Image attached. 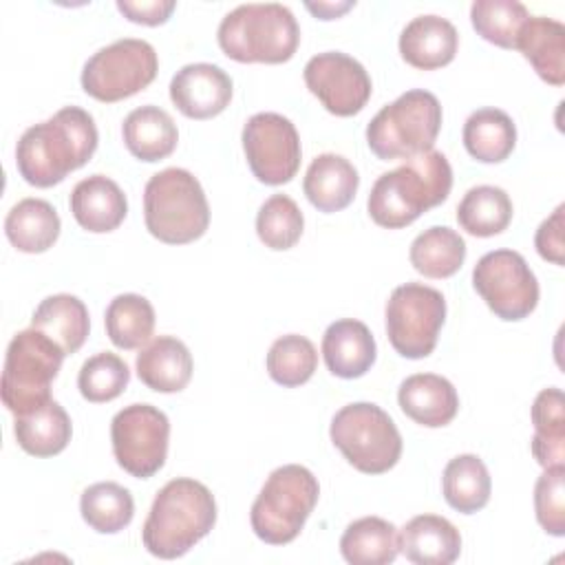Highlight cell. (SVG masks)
I'll return each mask as SVG.
<instances>
[{"label":"cell","mask_w":565,"mask_h":565,"mask_svg":"<svg viewBox=\"0 0 565 565\" xmlns=\"http://www.w3.org/2000/svg\"><path fill=\"white\" fill-rule=\"evenodd\" d=\"M452 188V168L444 152L428 150L384 172L371 188L366 207L371 218L386 230H399L417 221L430 207L444 203Z\"/></svg>","instance_id":"obj_2"},{"label":"cell","mask_w":565,"mask_h":565,"mask_svg":"<svg viewBox=\"0 0 565 565\" xmlns=\"http://www.w3.org/2000/svg\"><path fill=\"white\" fill-rule=\"evenodd\" d=\"M340 552L351 565H388L399 554L397 527L380 516H362L347 525Z\"/></svg>","instance_id":"obj_30"},{"label":"cell","mask_w":565,"mask_h":565,"mask_svg":"<svg viewBox=\"0 0 565 565\" xmlns=\"http://www.w3.org/2000/svg\"><path fill=\"white\" fill-rule=\"evenodd\" d=\"M320 486L313 472L298 463L276 468L249 510L254 534L269 545L291 543L318 503Z\"/></svg>","instance_id":"obj_7"},{"label":"cell","mask_w":565,"mask_h":565,"mask_svg":"<svg viewBox=\"0 0 565 565\" xmlns=\"http://www.w3.org/2000/svg\"><path fill=\"white\" fill-rule=\"evenodd\" d=\"M243 150L252 174L265 185L291 181L300 168V137L296 126L278 113H256L243 126Z\"/></svg>","instance_id":"obj_14"},{"label":"cell","mask_w":565,"mask_h":565,"mask_svg":"<svg viewBox=\"0 0 565 565\" xmlns=\"http://www.w3.org/2000/svg\"><path fill=\"white\" fill-rule=\"evenodd\" d=\"M536 75L552 84H565V26L547 15H530L521 26L516 46Z\"/></svg>","instance_id":"obj_24"},{"label":"cell","mask_w":565,"mask_h":565,"mask_svg":"<svg viewBox=\"0 0 565 565\" xmlns=\"http://www.w3.org/2000/svg\"><path fill=\"white\" fill-rule=\"evenodd\" d=\"M71 214L79 227L93 234L113 232L128 214L124 190L106 174L82 179L71 192Z\"/></svg>","instance_id":"obj_19"},{"label":"cell","mask_w":565,"mask_h":565,"mask_svg":"<svg viewBox=\"0 0 565 565\" xmlns=\"http://www.w3.org/2000/svg\"><path fill=\"white\" fill-rule=\"evenodd\" d=\"M472 287L490 311L508 322L527 318L539 302L536 276L514 249L483 254L472 269Z\"/></svg>","instance_id":"obj_12"},{"label":"cell","mask_w":565,"mask_h":565,"mask_svg":"<svg viewBox=\"0 0 565 565\" xmlns=\"http://www.w3.org/2000/svg\"><path fill=\"white\" fill-rule=\"evenodd\" d=\"M441 128V104L424 88H411L380 108L366 126V143L382 161L413 159L433 150Z\"/></svg>","instance_id":"obj_6"},{"label":"cell","mask_w":565,"mask_h":565,"mask_svg":"<svg viewBox=\"0 0 565 565\" xmlns=\"http://www.w3.org/2000/svg\"><path fill=\"white\" fill-rule=\"evenodd\" d=\"M408 258L422 276L448 278L461 269L466 260V243L459 232L446 225H433L411 243Z\"/></svg>","instance_id":"obj_33"},{"label":"cell","mask_w":565,"mask_h":565,"mask_svg":"<svg viewBox=\"0 0 565 565\" xmlns=\"http://www.w3.org/2000/svg\"><path fill=\"white\" fill-rule=\"evenodd\" d=\"M130 382L128 364L110 351L88 358L77 373V388L86 402L102 404L119 397Z\"/></svg>","instance_id":"obj_40"},{"label":"cell","mask_w":565,"mask_h":565,"mask_svg":"<svg viewBox=\"0 0 565 565\" xmlns=\"http://www.w3.org/2000/svg\"><path fill=\"white\" fill-rule=\"evenodd\" d=\"M31 327L49 335L66 355L77 353L88 338L90 318L86 305L71 294L46 296L31 316Z\"/></svg>","instance_id":"obj_26"},{"label":"cell","mask_w":565,"mask_h":565,"mask_svg":"<svg viewBox=\"0 0 565 565\" xmlns=\"http://www.w3.org/2000/svg\"><path fill=\"white\" fill-rule=\"evenodd\" d=\"M490 472L477 455H457L452 457L441 475V492L446 503L461 512L472 514L490 501Z\"/></svg>","instance_id":"obj_31"},{"label":"cell","mask_w":565,"mask_h":565,"mask_svg":"<svg viewBox=\"0 0 565 565\" xmlns=\"http://www.w3.org/2000/svg\"><path fill=\"white\" fill-rule=\"evenodd\" d=\"M174 0H117V9L137 24H163L174 11Z\"/></svg>","instance_id":"obj_43"},{"label":"cell","mask_w":565,"mask_h":565,"mask_svg":"<svg viewBox=\"0 0 565 565\" xmlns=\"http://www.w3.org/2000/svg\"><path fill=\"white\" fill-rule=\"evenodd\" d=\"M563 212L565 205H558L552 216H547L534 236V247L543 260H550L554 265H563Z\"/></svg>","instance_id":"obj_42"},{"label":"cell","mask_w":565,"mask_h":565,"mask_svg":"<svg viewBox=\"0 0 565 565\" xmlns=\"http://www.w3.org/2000/svg\"><path fill=\"white\" fill-rule=\"evenodd\" d=\"M216 523V501L207 486L190 477L170 479L154 497L141 527L143 547L157 558L188 554Z\"/></svg>","instance_id":"obj_3"},{"label":"cell","mask_w":565,"mask_h":565,"mask_svg":"<svg viewBox=\"0 0 565 565\" xmlns=\"http://www.w3.org/2000/svg\"><path fill=\"white\" fill-rule=\"evenodd\" d=\"M530 13L519 0H475L470 7V22L475 31L490 44L514 49L521 26Z\"/></svg>","instance_id":"obj_38"},{"label":"cell","mask_w":565,"mask_h":565,"mask_svg":"<svg viewBox=\"0 0 565 565\" xmlns=\"http://www.w3.org/2000/svg\"><path fill=\"white\" fill-rule=\"evenodd\" d=\"M333 446L364 475L388 472L402 455V435L391 415L371 402L342 406L329 428Z\"/></svg>","instance_id":"obj_9"},{"label":"cell","mask_w":565,"mask_h":565,"mask_svg":"<svg viewBox=\"0 0 565 565\" xmlns=\"http://www.w3.org/2000/svg\"><path fill=\"white\" fill-rule=\"evenodd\" d=\"M172 104L190 119H212L232 99V77L216 64H185L170 79Z\"/></svg>","instance_id":"obj_16"},{"label":"cell","mask_w":565,"mask_h":565,"mask_svg":"<svg viewBox=\"0 0 565 565\" xmlns=\"http://www.w3.org/2000/svg\"><path fill=\"white\" fill-rule=\"evenodd\" d=\"M79 512L95 532L115 534L130 525L135 516V499L128 488L115 481H99L82 492Z\"/></svg>","instance_id":"obj_35"},{"label":"cell","mask_w":565,"mask_h":565,"mask_svg":"<svg viewBox=\"0 0 565 565\" xmlns=\"http://www.w3.org/2000/svg\"><path fill=\"white\" fill-rule=\"evenodd\" d=\"M221 51L236 62L282 64L294 57L300 26L278 2H249L232 9L216 31Z\"/></svg>","instance_id":"obj_4"},{"label":"cell","mask_w":565,"mask_h":565,"mask_svg":"<svg viewBox=\"0 0 565 565\" xmlns=\"http://www.w3.org/2000/svg\"><path fill=\"white\" fill-rule=\"evenodd\" d=\"M360 185L358 170L349 159L335 152L318 154L305 174L302 190L309 203L320 212H340L344 210Z\"/></svg>","instance_id":"obj_23"},{"label":"cell","mask_w":565,"mask_h":565,"mask_svg":"<svg viewBox=\"0 0 565 565\" xmlns=\"http://www.w3.org/2000/svg\"><path fill=\"white\" fill-rule=\"evenodd\" d=\"M121 137L132 157L154 163L172 154L179 141V130L174 119L163 108L146 104L126 115Z\"/></svg>","instance_id":"obj_25"},{"label":"cell","mask_w":565,"mask_h":565,"mask_svg":"<svg viewBox=\"0 0 565 565\" xmlns=\"http://www.w3.org/2000/svg\"><path fill=\"white\" fill-rule=\"evenodd\" d=\"M13 435L24 452L33 457H53L68 446L73 426L68 413L55 399H49L44 406L18 415Z\"/></svg>","instance_id":"obj_28"},{"label":"cell","mask_w":565,"mask_h":565,"mask_svg":"<svg viewBox=\"0 0 565 565\" xmlns=\"http://www.w3.org/2000/svg\"><path fill=\"white\" fill-rule=\"evenodd\" d=\"M302 230V210L287 194H271L256 214V234L269 249L282 252L294 247L300 241Z\"/></svg>","instance_id":"obj_39"},{"label":"cell","mask_w":565,"mask_h":565,"mask_svg":"<svg viewBox=\"0 0 565 565\" xmlns=\"http://www.w3.org/2000/svg\"><path fill=\"white\" fill-rule=\"evenodd\" d=\"M64 351L42 331H18L4 355L0 395L2 404L18 417L51 399V382L57 377Z\"/></svg>","instance_id":"obj_8"},{"label":"cell","mask_w":565,"mask_h":565,"mask_svg":"<svg viewBox=\"0 0 565 565\" xmlns=\"http://www.w3.org/2000/svg\"><path fill=\"white\" fill-rule=\"evenodd\" d=\"M375 355L377 347L373 333L355 318L331 322L322 335L324 364L338 377H362L373 366Z\"/></svg>","instance_id":"obj_21"},{"label":"cell","mask_w":565,"mask_h":565,"mask_svg":"<svg viewBox=\"0 0 565 565\" xmlns=\"http://www.w3.org/2000/svg\"><path fill=\"white\" fill-rule=\"evenodd\" d=\"M139 380L157 393H179L188 386L194 362L188 347L174 335H157L137 353Z\"/></svg>","instance_id":"obj_22"},{"label":"cell","mask_w":565,"mask_h":565,"mask_svg":"<svg viewBox=\"0 0 565 565\" xmlns=\"http://www.w3.org/2000/svg\"><path fill=\"white\" fill-rule=\"evenodd\" d=\"M397 402L406 417L426 428L450 424L459 411L457 388L437 373L408 375L397 388Z\"/></svg>","instance_id":"obj_17"},{"label":"cell","mask_w":565,"mask_h":565,"mask_svg":"<svg viewBox=\"0 0 565 565\" xmlns=\"http://www.w3.org/2000/svg\"><path fill=\"white\" fill-rule=\"evenodd\" d=\"M459 46L455 24L441 15L428 13L413 18L399 35L402 57L422 71H433L450 64Z\"/></svg>","instance_id":"obj_20"},{"label":"cell","mask_w":565,"mask_h":565,"mask_svg":"<svg viewBox=\"0 0 565 565\" xmlns=\"http://www.w3.org/2000/svg\"><path fill=\"white\" fill-rule=\"evenodd\" d=\"M143 221L148 232L168 245L201 238L210 225V205L199 179L183 168L152 174L143 188Z\"/></svg>","instance_id":"obj_5"},{"label":"cell","mask_w":565,"mask_h":565,"mask_svg":"<svg viewBox=\"0 0 565 565\" xmlns=\"http://www.w3.org/2000/svg\"><path fill=\"white\" fill-rule=\"evenodd\" d=\"M446 320V298L424 282H404L386 300V335L408 360H422L437 347Z\"/></svg>","instance_id":"obj_11"},{"label":"cell","mask_w":565,"mask_h":565,"mask_svg":"<svg viewBox=\"0 0 565 565\" xmlns=\"http://www.w3.org/2000/svg\"><path fill=\"white\" fill-rule=\"evenodd\" d=\"M463 146L481 163L505 161L516 146V126L501 108H479L463 124Z\"/></svg>","instance_id":"obj_29"},{"label":"cell","mask_w":565,"mask_h":565,"mask_svg":"<svg viewBox=\"0 0 565 565\" xmlns=\"http://www.w3.org/2000/svg\"><path fill=\"white\" fill-rule=\"evenodd\" d=\"M532 455L543 466H558L565 459V397L556 386L543 388L532 404Z\"/></svg>","instance_id":"obj_32"},{"label":"cell","mask_w":565,"mask_h":565,"mask_svg":"<svg viewBox=\"0 0 565 565\" xmlns=\"http://www.w3.org/2000/svg\"><path fill=\"white\" fill-rule=\"evenodd\" d=\"M57 210L44 199H22L18 201L4 218V234L9 243L24 254H42L60 236Z\"/></svg>","instance_id":"obj_27"},{"label":"cell","mask_w":565,"mask_h":565,"mask_svg":"<svg viewBox=\"0 0 565 565\" xmlns=\"http://www.w3.org/2000/svg\"><path fill=\"white\" fill-rule=\"evenodd\" d=\"M104 324L117 349H139L154 331V309L150 300L139 294H119L106 307Z\"/></svg>","instance_id":"obj_36"},{"label":"cell","mask_w":565,"mask_h":565,"mask_svg":"<svg viewBox=\"0 0 565 565\" xmlns=\"http://www.w3.org/2000/svg\"><path fill=\"white\" fill-rule=\"evenodd\" d=\"M534 512L539 525L552 534H565V468L563 463L550 466L534 486Z\"/></svg>","instance_id":"obj_41"},{"label":"cell","mask_w":565,"mask_h":565,"mask_svg":"<svg viewBox=\"0 0 565 565\" xmlns=\"http://www.w3.org/2000/svg\"><path fill=\"white\" fill-rule=\"evenodd\" d=\"M97 141L93 115L79 106H64L22 132L15 146L18 172L29 185H57L93 157Z\"/></svg>","instance_id":"obj_1"},{"label":"cell","mask_w":565,"mask_h":565,"mask_svg":"<svg viewBox=\"0 0 565 565\" xmlns=\"http://www.w3.org/2000/svg\"><path fill=\"white\" fill-rule=\"evenodd\" d=\"M159 71L157 51L139 38H121L95 51L82 68V88L97 102H119L143 90Z\"/></svg>","instance_id":"obj_10"},{"label":"cell","mask_w":565,"mask_h":565,"mask_svg":"<svg viewBox=\"0 0 565 565\" xmlns=\"http://www.w3.org/2000/svg\"><path fill=\"white\" fill-rule=\"evenodd\" d=\"M397 547L415 565H450L461 554V534L439 514H417L397 532Z\"/></svg>","instance_id":"obj_18"},{"label":"cell","mask_w":565,"mask_h":565,"mask_svg":"<svg viewBox=\"0 0 565 565\" xmlns=\"http://www.w3.org/2000/svg\"><path fill=\"white\" fill-rule=\"evenodd\" d=\"M457 221L461 230L479 238L501 234L512 221V201L503 188L475 185L459 201Z\"/></svg>","instance_id":"obj_34"},{"label":"cell","mask_w":565,"mask_h":565,"mask_svg":"<svg viewBox=\"0 0 565 565\" xmlns=\"http://www.w3.org/2000/svg\"><path fill=\"white\" fill-rule=\"evenodd\" d=\"M265 364H267L269 377L276 384L285 388H294L311 380L318 366V351L309 338L298 333H287L274 340Z\"/></svg>","instance_id":"obj_37"},{"label":"cell","mask_w":565,"mask_h":565,"mask_svg":"<svg viewBox=\"0 0 565 565\" xmlns=\"http://www.w3.org/2000/svg\"><path fill=\"white\" fill-rule=\"evenodd\" d=\"M305 7L320 20H333V18L342 15L344 11H349L351 7H355V2L353 0H347V2H307Z\"/></svg>","instance_id":"obj_44"},{"label":"cell","mask_w":565,"mask_h":565,"mask_svg":"<svg viewBox=\"0 0 565 565\" xmlns=\"http://www.w3.org/2000/svg\"><path fill=\"white\" fill-rule=\"evenodd\" d=\"M170 422L163 411L152 404L124 406L110 422L113 455L135 479L157 475L168 457Z\"/></svg>","instance_id":"obj_13"},{"label":"cell","mask_w":565,"mask_h":565,"mask_svg":"<svg viewBox=\"0 0 565 565\" xmlns=\"http://www.w3.org/2000/svg\"><path fill=\"white\" fill-rule=\"evenodd\" d=\"M305 84L318 102L338 117L360 113L371 97L366 68L342 51H324L305 64Z\"/></svg>","instance_id":"obj_15"}]
</instances>
